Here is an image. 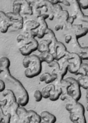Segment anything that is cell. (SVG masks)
Here are the masks:
<instances>
[{"label": "cell", "instance_id": "obj_12", "mask_svg": "<svg viewBox=\"0 0 88 123\" xmlns=\"http://www.w3.org/2000/svg\"><path fill=\"white\" fill-rule=\"evenodd\" d=\"M36 21L39 23V27L37 29V37L42 40V39H43V37L45 35L46 30L48 28V25H47V23L46 22V20L43 19L41 16L39 17H38L37 19H36Z\"/></svg>", "mask_w": 88, "mask_h": 123}, {"label": "cell", "instance_id": "obj_4", "mask_svg": "<svg viewBox=\"0 0 88 123\" xmlns=\"http://www.w3.org/2000/svg\"><path fill=\"white\" fill-rule=\"evenodd\" d=\"M65 79L68 81L70 84L67 92V94L76 102H79V100L81 99L82 94H81L80 87L79 86L77 80L72 77H67L65 78Z\"/></svg>", "mask_w": 88, "mask_h": 123}, {"label": "cell", "instance_id": "obj_8", "mask_svg": "<svg viewBox=\"0 0 88 123\" xmlns=\"http://www.w3.org/2000/svg\"><path fill=\"white\" fill-rule=\"evenodd\" d=\"M70 3V5L72 4L73 6V14L74 15L76 16L77 17V20H79L80 22H82V23H88V16L84 14V13L82 12V9H80L79 4L77 2V1L75 0H71L69 1Z\"/></svg>", "mask_w": 88, "mask_h": 123}, {"label": "cell", "instance_id": "obj_34", "mask_svg": "<svg viewBox=\"0 0 88 123\" xmlns=\"http://www.w3.org/2000/svg\"><path fill=\"white\" fill-rule=\"evenodd\" d=\"M48 66L52 68L53 70H56V71H58L60 69V63L57 61H53L52 62L48 64Z\"/></svg>", "mask_w": 88, "mask_h": 123}, {"label": "cell", "instance_id": "obj_30", "mask_svg": "<svg viewBox=\"0 0 88 123\" xmlns=\"http://www.w3.org/2000/svg\"><path fill=\"white\" fill-rule=\"evenodd\" d=\"M22 34H23L25 37L36 39V37H37V30H31V31H28V32H23Z\"/></svg>", "mask_w": 88, "mask_h": 123}, {"label": "cell", "instance_id": "obj_19", "mask_svg": "<svg viewBox=\"0 0 88 123\" xmlns=\"http://www.w3.org/2000/svg\"><path fill=\"white\" fill-rule=\"evenodd\" d=\"M69 12L67 10H62V12L58 15V17L56 18L57 20L58 21V24H60L63 26V27H65V25H66V22L69 18Z\"/></svg>", "mask_w": 88, "mask_h": 123}, {"label": "cell", "instance_id": "obj_10", "mask_svg": "<svg viewBox=\"0 0 88 123\" xmlns=\"http://www.w3.org/2000/svg\"><path fill=\"white\" fill-rule=\"evenodd\" d=\"M10 27V19L8 18L4 12L0 10V32L1 33H6Z\"/></svg>", "mask_w": 88, "mask_h": 123}, {"label": "cell", "instance_id": "obj_1", "mask_svg": "<svg viewBox=\"0 0 88 123\" xmlns=\"http://www.w3.org/2000/svg\"><path fill=\"white\" fill-rule=\"evenodd\" d=\"M0 79L4 81L6 84H7L11 86V89H11L15 94L17 103L20 107H25L29 103V94L22 84L11 76L9 68L0 67Z\"/></svg>", "mask_w": 88, "mask_h": 123}, {"label": "cell", "instance_id": "obj_32", "mask_svg": "<svg viewBox=\"0 0 88 123\" xmlns=\"http://www.w3.org/2000/svg\"><path fill=\"white\" fill-rule=\"evenodd\" d=\"M82 117H83V116H80V115H79L77 114H75V113H70V115H69L70 120L72 122V123L78 121Z\"/></svg>", "mask_w": 88, "mask_h": 123}, {"label": "cell", "instance_id": "obj_14", "mask_svg": "<svg viewBox=\"0 0 88 123\" xmlns=\"http://www.w3.org/2000/svg\"><path fill=\"white\" fill-rule=\"evenodd\" d=\"M19 14L22 17L24 15H32V9L31 6L29 5V1L21 0V9Z\"/></svg>", "mask_w": 88, "mask_h": 123}, {"label": "cell", "instance_id": "obj_3", "mask_svg": "<svg viewBox=\"0 0 88 123\" xmlns=\"http://www.w3.org/2000/svg\"><path fill=\"white\" fill-rule=\"evenodd\" d=\"M65 58L68 61V71L72 74H76L80 66L83 63L78 54L68 51Z\"/></svg>", "mask_w": 88, "mask_h": 123}, {"label": "cell", "instance_id": "obj_37", "mask_svg": "<svg viewBox=\"0 0 88 123\" xmlns=\"http://www.w3.org/2000/svg\"><path fill=\"white\" fill-rule=\"evenodd\" d=\"M83 27V25L82 23H74L72 25V30L75 32L80 30Z\"/></svg>", "mask_w": 88, "mask_h": 123}, {"label": "cell", "instance_id": "obj_35", "mask_svg": "<svg viewBox=\"0 0 88 123\" xmlns=\"http://www.w3.org/2000/svg\"><path fill=\"white\" fill-rule=\"evenodd\" d=\"M79 6L81 9H88V0H82V1H77Z\"/></svg>", "mask_w": 88, "mask_h": 123}, {"label": "cell", "instance_id": "obj_40", "mask_svg": "<svg viewBox=\"0 0 88 123\" xmlns=\"http://www.w3.org/2000/svg\"><path fill=\"white\" fill-rule=\"evenodd\" d=\"M71 40H72V36H71V35L70 34H67L66 35H65V43H67V44H70V41H71Z\"/></svg>", "mask_w": 88, "mask_h": 123}, {"label": "cell", "instance_id": "obj_33", "mask_svg": "<svg viewBox=\"0 0 88 123\" xmlns=\"http://www.w3.org/2000/svg\"><path fill=\"white\" fill-rule=\"evenodd\" d=\"M30 63H31V60H30V58H29V56H25L23 58V61H22V65H23L24 68L25 69L28 68Z\"/></svg>", "mask_w": 88, "mask_h": 123}, {"label": "cell", "instance_id": "obj_25", "mask_svg": "<svg viewBox=\"0 0 88 123\" xmlns=\"http://www.w3.org/2000/svg\"><path fill=\"white\" fill-rule=\"evenodd\" d=\"M77 76H88V64L87 63H82L80 66L79 70L76 73Z\"/></svg>", "mask_w": 88, "mask_h": 123}, {"label": "cell", "instance_id": "obj_27", "mask_svg": "<svg viewBox=\"0 0 88 123\" xmlns=\"http://www.w3.org/2000/svg\"><path fill=\"white\" fill-rule=\"evenodd\" d=\"M10 66H11V63L8 58H6V57H1L0 58V67L9 68Z\"/></svg>", "mask_w": 88, "mask_h": 123}, {"label": "cell", "instance_id": "obj_38", "mask_svg": "<svg viewBox=\"0 0 88 123\" xmlns=\"http://www.w3.org/2000/svg\"><path fill=\"white\" fill-rule=\"evenodd\" d=\"M24 38H25V36H24L23 34H20V35H19L16 37V43H17L18 45L24 40Z\"/></svg>", "mask_w": 88, "mask_h": 123}, {"label": "cell", "instance_id": "obj_23", "mask_svg": "<svg viewBox=\"0 0 88 123\" xmlns=\"http://www.w3.org/2000/svg\"><path fill=\"white\" fill-rule=\"evenodd\" d=\"M62 93V89L60 88H55L54 91L50 92L49 99L52 102H56L60 99Z\"/></svg>", "mask_w": 88, "mask_h": 123}, {"label": "cell", "instance_id": "obj_5", "mask_svg": "<svg viewBox=\"0 0 88 123\" xmlns=\"http://www.w3.org/2000/svg\"><path fill=\"white\" fill-rule=\"evenodd\" d=\"M70 34L72 36V40L70 43V46L72 47V53H75L78 54L79 55H80L82 53H88V48L87 46L82 47L80 45L79 42H78V39L76 37L75 35V32L72 30V29L71 30H70L67 34Z\"/></svg>", "mask_w": 88, "mask_h": 123}, {"label": "cell", "instance_id": "obj_47", "mask_svg": "<svg viewBox=\"0 0 88 123\" xmlns=\"http://www.w3.org/2000/svg\"><path fill=\"white\" fill-rule=\"evenodd\" d=\"M41 123H44V122H42Z\"/></svg>", "mask_w": 88, "mask_h": 123}, {"label": "cell", "instance_id": "obj_15", "mask_svg": "<svg viewBox=\"0 0 88 123\" xmlns=\"http://www.w3.org/2000/svg\"><path fill=\"white\" fill-rule=\"evenodd\" d=\"M42 122L47 123H55L57 122V117L53 114L48 111H42L39 115Z\"/></svg>", "mask_w": 88, "mask_h": 123}, {"label": "cell", "instance_id": "obj_20", "mask_svg": "<svg viewBox=\"0 0 88 123\" xmlns=\"http://www.w3.org/2000/svg\"><path fill=\"white\" fill-rule=\"evenodd\" d=\"M41 62H45L47 64L50 63L51 62H52L53 61H55V58L53 57V55L50 53V52H47V53H39V55H38Z\"/></svg>", "mask_w": 88, "mask_h": 123}, {"label": "cell", "instance_id": "obj_13", "mask_svg": "<svg viewBox=\"0 0 88 123\" xmlns=\"http://www.w3.org/2000/svg\"><path fill=\"white\" fill-rule=\"evenodd\" d=\"M2 96L5 98V99L6 100V106L3 108V110L8 108L10 105H11L13 103L17 102H16V98L15 97V94H14V92L9 89H5L3 92H2Z\"/></svg>", "mask_w": 88, "mask_h": 123}, {"label": "cell", "instance_id": "obj_21", "mask_svg": "<svg viewBox=\"0 0 88 123\" xmlns=\"http://www.w3.org/2000/svg\"><path fill=\"white\" fill-rule=\"evenodd\" d=\"M55 86L52 84H48L46 86H44V88H42V89L41 90V93L42 95V98L43 99H49L50 95V92L55 90Z\"/></svg>", "mask_w": 88, "mask_h": 123}, {"label": "cell", "instance_id": "obj_18", "mask_svg": "<svg viewBox=\"0 0 88 123\" xmlns=\"http://www.w3.org/2000/svg\"><path fill=\"white\" fill-rule=\"evenodd\" d=\"M50 43L44 39H42L39 42H38V48L37 51L39 52V53H47L50 52Z\"/></svg>", "mask_w": 88, "mask_h": 123}, {"label": "cell", "instance_id": "obj_29", "mask_svg": "<svg viewBox=\"0 0 88 123\" xmlns=\"http://www.w3.org/2000/svg\"><path fill=\"white\" fill-rule=\"evenodd\" d=\"M62 7L60 4H57V5H55L53 6V10H52V14L55 16V18H57L58 17V15L62 12Z\"/></svg>", "mask_w": 88, "mask_h": 123}, {"label": "cell", "instance_id": "obj_36", "mask_svg": "<svg viewBox=\"0 0 88 123\" xmlns=\"http://www.w3.org/2000/svg\"><path fill=\"white\" fill-rule=\"evenodd\" d=\"M11 116L10 114H9V113L4 114L1 123H11Z\"/></svg>", "mask_w": 88, "mask_h": 123}, {"label": "cell", "instance_id": "obj_31", "mask_svg": "<svg viewBox=\"0 0 88 123\" xmlns=\"http://www.w3.org/2000/svg\"><path fill=\"white\" fill-rule=\"evenodd\" d=\"M34 98L37 102H40L42 100V95L40 90H35L34 92Z\"/></svg>", "mask_w": 88, "mask_h": 123}, {"label": "cell", "instance_id": "obj_39", "mask_svg": "<svg viewBox=\"0 0 88 123\" xmlns=\"http://www.w3.org/2000/svg\"><path fill=\"white\" fill-rule=\"evenodd\" d=\"M6 89V84L4 81L0 79V92H3Z\"/></svg>", "mask_w": 88, "mask_h": 123}, {"label": "cell", "instance_id": "obj_26", "mask_svg": "<svg viewBox=\"0 0 88 123\" xmlns=\"http://www.w3.org/2000/svg\"><path fill=\"white\" fill-rule=\"evenodd\" d=\"M88 32V28L87 27H83L82 29H80V30H78L77 32H75V35L76 36V37L77 39L81 38L82 37H85Z\"/></svg>", "mask_w": 88, "mask_h": 123}, {"label": "cell", "instance_id": "obj_22", "mask_svg": "<svg viewBox=\"0 0 88 123\" xmlns=\"http://www.w3.org/2000/svg\"><path fill=\"white\" fill-rule=\"evenodd\" d=\"M28 115L30 117V123H41L42 120L39 114L34 110H28Z\"/></svg>", "mask_w": 88, "mask_h": 123}, {"label": "cell", "instance_id": "obj_2", "mask_svg": "<svg viewBox=\"0 0 88 123\" xmlns=\"http://www.w3.org/2000/svg\"><path fill=\"white\" fill-rule=\"evenodd\" d=\"M31 63L28 68L25 69L24 75L28 79H33L41 74L42 70V63L38 55L32 54L29 55Z\"/></svg>", "mask_w": 88, "mask_h": 123}, {"label": "cell", "instance_id": "obj_45", "mask_svg": "<svg viewBox=\"0 0 88 123\" xmlns=\"http://www.w3.org/2000/svg\"><path fill=\"white\" fill-rule=\"evenodd\" d=\"M49 1L53 6L60 4V0H49Z\"/></svg>", "mask_w": 88, "mask_h": 123}, {"label": "cell", "instance_id": "obj_42", "mask_svg": "<svg viewBox=\"0 0 88 123\" xmlns=\"http://www.w3.org/2000/svg\"><path fill=\"white\" fill-rule=\"evenodd\" d=\"M60 4H63V5H65L66 6H70V3L67 0H62V1H60Z\"/></svg>", "mask_w": 88, "mask_h": 123}, {"label": "cell", "instance_id": "obj_9", "mask_svg": "<svg viewBox=\"0 0 88 123\" xmlns=\"http://www.w3.org/2000/svg\"><path fill=\"white\" fill-rule=\"evenodd\" d=\"M38 48V40L37 39H33L32 42L27 45H24L22 47L19 48L20 53L24 56H29L32 54L33 52L37 50Z\"/></svg>", "mask_w": 88, "mask_h": 123}, {"label": "cell", "instance_id": "obj_16", "mask_svg": "<svg viewBox=\"0 0 88 123\" xmlns=\"http://www.w3.org/2000/svg\"><path fill=\"white\" fill-rule=\"evenodd\" d=\"M39 27V23L34 19H29L24 22L23 32H28L31 30H37Z\"/></svg>", "mask_w": 88, "mask_h": 123}, {"label": "cell", "instance_id": "obj_11", "mask_svg": "<svg viewBox=\"0 0 88 123\" xmlns=\"http://www.w3.org/2000/svg\"><path fill=\"white\" fill-rule=\"evenodd\" d=\"M55 53H56V58L55 61H60V60H62L66 56V55L68 53V50L63 43L58 41L56 45Z\"/></svg>", "mask_w": 88, "mask_h": 123}, {"label": "cell", "instance_id": "obj_17", "mask_svg": "<svg viewBox=\"0 0 88 123\" xmlns=\"http://www.w3.org/2000/svg\"><path fill=\"white\" fill-rule=\"evenodd\" d=\"M55 80H56V77L54 76H52L51 74L48 72L43 73L40 74V76H39V81L41 82H44L47 85L52 84Z\"/></svg>", "mask_w": 88, "mask_h": 123}, {"label": "cell", "instance_id": "obj_28", "mask_svg": "<svg viewBox=\"0 0 88 123\" xmlns=\"http://www.w3.org/2000/svg\"><path fill=\"white\" fill-rule=\"evenodd\" d=\"M21 9V0H16L13 2V12L19 14Z\"/></svg>", "mask_w": 88, "mask_h": 123}, {"label": "cell", "instance_id": "obj_41", "mask_svg": "<svg viewBox=\"0 0 88 123\" xmlns=\"http://www.w3.org/2000/svg\"><path fill=\"white\" fill-rule=\"evenodd\" d=\"M54 30H55V31H60V30H63V26L62 25H60V24H57L55 26V28H54Z\"/></svg>", "mask_w": 88, "mask_h": 123}, {"label": "cell", "instance_id": "obj_6", "mask_svg": "<svg viewBox=\"0 0 88 123\" xmlns=\"http://www.w3.org/2000/svg\"><path fill=\"white\" fill-rule=\"evenodd\" d=\"M43 39L47 40L50 43V46H49L50 53L53 55V57L55 60V58H56L55 50H56V45H57L58 40H57L54 32L48 27L47 30H46V32H45V35H44Z\"/></svg>", "mask_w": 88, "mask_h": 123}, {"label": "cell", "instance_id": "obj_24", "mask_svg": "<svg viewBox=\"0 0 88 123\" xmlns=\"http://www.w3.org/2000/svg\"><path fill=\"white\" fill-rule=\"evenodd\" d=\"M77 80V82L79 85V86L85 90L88 89V76H79V78Z\"/></svg>", "mask_w": 88, "mask_h": 123}, {"label": "cell", "instance_id": "obj_46", "mask_svg": "<svg viewBox=\"0 0 88 123\" xmlns=\"http://www.w3.org/2000/svg\"><path fill=\"white\" fill-rule=\"evenodd\" d=\"M41 17H42V18L43 19L46 20L47 19H48L49 15H48L47 14H41Z\"/></svg>", "mask_w": 88, "mask_h": 123}, {"label": "cell", "instance_id": "obj_43", "mask_svg": "<svg viewBox=\"0 0 88 123\" xmlns=\"http://www.w3.org/2000/svg\"><path fill=\"white\" fill-rule=\"evenodd\" d=\"M87 123V120H86V118H85V116H83L78 121L75 122V123Z\"/></svg>", "mask_w": 88, "mask_h": 123}, {"label": "cell", "instance_id": "obj_44", "mask_svg": "<svg viewBox=\"0 0 88 123\" xmlns=\"http://www.w3.org/2000/svg\"><path fill=\"white\" fill-rule=\"evenodd\" d=\"M0 101H1V100H0ZM4 115V111H3V108H2V107L1 106V105H0V123L1 122V120H2Z\"/></svg>", "mask_w": 88, "mask_h": 123}, {"label": "cell", "instance_id": "obj_7", "mask_svg": "<svg viewBox=\"0 0 88 123\" xmlns=\"http://www.w3.org/2000/svg\"><path fill=\"white\" fill-rule=\"evenodd\" d=\"M65 110L70 113L77 114L80 116H85V107L79 102L72 100L71 102H67L65 105Z\"/></svg>", "mask_w": 88, "mask_h": 123}]
</instances>
